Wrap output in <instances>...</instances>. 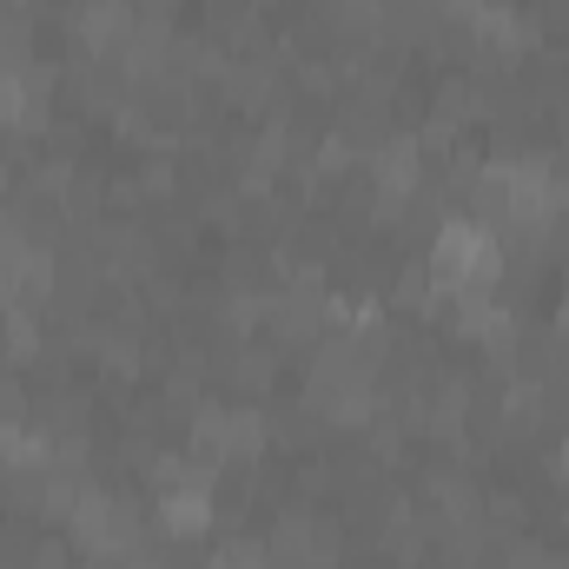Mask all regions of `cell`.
Returning <instances> with one entry per match:
<instances>
[{
	"instance_id": "obj_1",
	"label": "cell",
	"mask_w": 569,
	"mask_h": 569,
	"mask_svg": "<svg viewBox=\"0 0 569 569\" xmlns=\"http://www.w3.org/2000/svg\"><path fill=\"white\" fill-rule=\"evenodd\" d=\"M425 272L443 298L497 291V279H503V239H497L490 226H477V219H450V226H437V239H430Z\"/></svg>"
},
{
	"instance_id": "obj_2",
	"label": "cell",
	"mask_w": 569,
	"mask_h": 569,
	"mask_svg": "<svg viewBox=\"0 0 569 569\" xmlns=\"http://www.w3.org/2000/svg\"><path fill=\"white\" fill-rule=\"evenodd\" d=\"M73 543L80 550H93V557H140V517H133V503L127 497H113V490H80V503H73Z\"/></svg>"
},
{
	"instance_id": "obj_3",
	"label": "cell",
	"mask_w": 569,
	"mask_h": 569,
	"mask_svg": "<svg viewBox=\"0 0 569 569\" xmlns=\"http://www.w3.org/2000/svg\"><path fill=\"white\" fill-rule=\"evenodd\" d=\"M212 517H219L212 490H166V497H159V530H166V537H206Z\"/></svg>"
},
{
	"instance_id": "obj_4",
	"label": "cell",
	"mask_w": 569,
	"mask_h": 569,
	"mask_svg": "<svg viewBox=\"0 0 569 569\" xmlns=\"http://www.w3.org/2000/svg\"><path fill=\"white\" fill-rule=\"evenodd\" d=\"M40 60H33V20L13 7L7 20H0V73H33Z\"/></svg>"
},
{
	"instance_id": "obj_5",
	"label": "cell",
	"mask_w": 569,
	"mask_h": 569,
	"mask_svg": "<svg viewBox=\"0 0 569 569\" xmlns=\"http://www.w3.org/2000/svg\"><path fill=\"white\" fill-rule=\"evenodd\" d=\"M33 113H40V100L27 87V73H0V133H20Z\"/></svg>"
},
{
	"instance_id": "obj_6",
	"label": "cell",
	"mask_w": 569,
	"mask_h": 569,
	"mask_svg": "<svg viewBox=\"0 0 569 569\" xmlns=\"http://www.w3.org/2000/svg\"><path fill=\"white\" fill-rule=\"evenodd\" d=\"M206 569H272V557H266L252 537H232L226 550H212V557H206Z\"/></svg>"
},
{
	"instance_id": "obj_7",
	"label": "cell",
	"mask_w": 569,
	"mask_h": 569,
	"mask_svg": "<svg viewBox=\"0 0 569 569\" xmlns=\"http://www.w3.org/2000/svg\"><path fill=\"white\" fill-rule=\"evenodd\" d=\"M557 477H563V483H569V430H563V437H557Z\"/></svg>"
},
{
	"instance_id": "obj_8",
	"label": "cell",
	"mask_w": 569,
	"mask_h": 569,
	"mask_svg": "<svg viewBox=\"0 0 569 569\" xmlns=\"http://www.w3.org/2000/svg\"><path fill=\"white\" fill-rule=\"evenodd\" d=\"M0 212H7V166H0Z\"/></svg>"
}]
</instances>
